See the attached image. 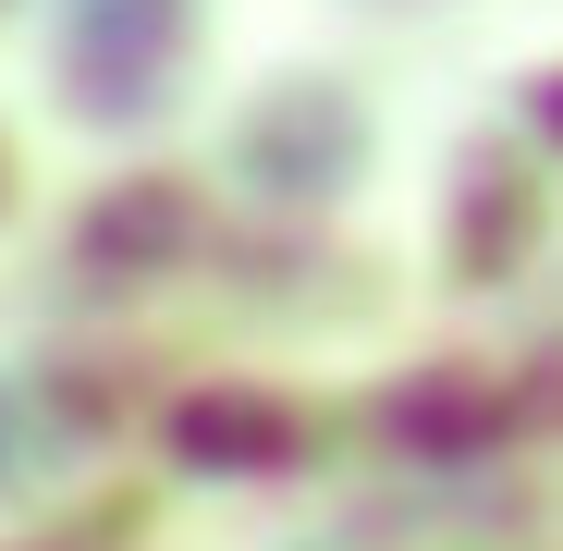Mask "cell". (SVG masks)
Wrapping results in <instances>:
<instances>
[{"label": "cell", "mask_w": 563, "mask_h": 551, "mask_svg": "<svg viewBox=\"0 0 563 551\" xmlns=\"http://www.w3.org/2000/svg\"><path fill=\"white\" fill-rule=\"evenodd\" d=\"M539 111H551V123H563V86H539Z\"/></svg>", "instance_id": "3957f363"}, {"label": "cell", "mask_w": 563, "mask_h": 551, "mask_svg": "<svg viewBox=\"0 0 563 551\" xmlns=\"http://www.w3.org/2000/svg\"><path fill=\"white\" fill-rule=\"evenodd\" d=\"M62 62H74L86 99H99V123H135L147 86L184 62V0H86L62 25Z\"/></svg>", "instance_id": "6da1fadb"}, {"label": "cell", "mask_w": 563, "mask_h": 551, "mask_svg": "<svg viewBox=\"0 0 563 551\" xmlns=\"http://www.w3.org/2000/svg\"><path fill=\"white\" fill-rule=\"evenodd\" d=\"M172 453H197V466H269V453H295V417L245 405V393H209V405L172 417Z\"/></svg>", "instance_id": "7a4b0ae2"}]
</instances>
